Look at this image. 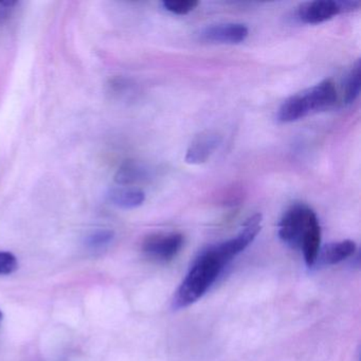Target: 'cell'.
<instances>
[{
    "label": "cell",
    "instance_id": "1",
    "mask_svg": "<svg viewBox=\"0 0 361 361\" xmlns=\"http://www.w3.org/2000/svg\"><path fill=\"white\" fill-rule=\"evenodd\" d=\"M230 262L219 245L210 247L202 252L194 261L185 280L177 289L172 307L181 310L198 301L212 286Z\"/></svg>",
    "mask_w": 361,
    "mask_h": 361
},
{
    "label": "cell",
    "instance_id": "2",
    "mask_svg": "<svg viewBox=\"0 0 361 361\" xmlns=\"http://www.w3.org/2000/svg\"><path fill=\"white\" fill-rule=\"evenodd\" d=\"M337 101V90L331 80H324L312 87L285 100L278 111V120L291 123L303 119L310 114L331 109Z\"/></svg>",
    "mask_w": 361,
    "mask_h": 361
},
{
    "label": "cell",
    "instance_id": "3",
    "mask_svg": "<svg viewBox=\"0 0 361 361\" xmlns=\"http://www.w3.org/2000/svg\"><path fill=\"white\" fill-rule=\"evenodd\" d=\"M318 221L316 213L303 204L291 206L279 223V238L293 248H300L308 228Z\"/></svg>",
    "mask_w": 361,
    "mask_h": 361
},
{
    "label": "cell",
    "instance_id": "4",
    "mask_svg": "<svg viewBox=\"0 0 361 361\" xmlns=\"http://www.w3.org/2000/svg\"><path fill=\"white\" fill-rule=\"evenodd\" d=\"M183 234L155 233L147 236L142 243V251L149 259L157 262H169L176 257L183 248Z\"/></svg>",
    "mask_w": 361,
    "mask_h": 361
},
{
    "label": "cell",
    "instance_id": "5",
    "mask_svg": "<svg viewBox=\"0 0 361 361\" xmlns=\"http://www.w3.org/2000/svg\"><path fill=\"white\" fill-rule=\"evenodd\" d=\"M223 142V136L216 130H207L194 137L185 153V162L193 166H200L210 159L219 145Z\"/></svg>",
    "mask_w": 361,
    "mask_h": 361
},
{
    "label": "cell",
    "instance_id": "6",
    "mask_svg": "<svg viewBox=\"0 0 361 361\" xmlns=\"http://www.w3.org/2000/svg\"><path fill=\"white\" fill-rule=\"evenodd\" d=\"M249 30L245 25L238 23L210 25L200 32V39L210 44L236 45L243 43L248 37Z\"/></svg>",
    "mask_w": 361,
    "mask_h": 361
},
{
    "label": "cell",
    "instance_id": "7",
    "mask_svg": "<svg viewBox=\"0 0 361 361\" xmlns=\"http://www.w3.org/2000/svg\"><path fill=\"white\" fill-rule=\"evenodd\" d=\"M341 12L343 11L340 1L314 0L300 6L297 16L304 24L318 25L331 20Z\"/></svg>",
    "mask_w": 361,
    "mask_h": 361
},
{
    "label": "cell",
    "instance_id": "8",
    "mask_svg": "<svg viewBox=\"0 0 361 361\" xmlns=\"http://www.w3.org/2000/svg\"><path fill=\"white\" fill-rule=\"evenodd\" d=\"M356 243L354 240H344L341 242L331 243L319 251L314 265L331 266L341 263L348 257H352L356 251Z\"/></svg>",
    "mask_w": 361,
    "mask_h": 361
},
{
    "label": "cell",
    "instance_id": "9",
    "mask_svg": "<svg viewBox=\"0 0 361 361\" xmlns=\"http://www.w3.org/2000/svg\"><path fill=\"white\" fill-rule=\"evenodd\" d=\"M107 197L114 206L121 209L138 208L145 202V193L142 190L130 187L111 189Z\"/></svg>",
    "mask_w": 361,
    "mask_h": 361
},
{
    "label": "cell",
    "instance_id": "10",
    "mask_svg": "<svg viewBox=\"0 0 361 361\" xmlns=\"http://www.w3.org/2000/svg\"><path fill=\"white\" fill-rule=\"evenodd\" d=\"M149 176L151 171L145 164L128 160L124 162L116 173L115 180L119 185L128 187L135 183H143L147 180Z\"/></svg>",
    "mask_w": 361,
    "mask_h": 361
},
{
    "label": "cell",
    "instance_id": "11",
    "mask_svg": "<svg viewBox=\"0 0 361 361\" xmlns=\"http://www.w3.org/2000/svg\"><path fill=\"white\" fill-rule=\"evenodd\" d=\"M361 88V65L360 61L355 63L350 69L345 81L344 87V101L346 104H352L358 99Z\"/></svg>",
    "mask_w": 361,
    "mask_h": 361
},
{
    "label": "cell",
    "instance_id": "12",
    "mask_svg": "<svg viewBox=\"0 0 361 361\" xmlns=\"http://www.w3.org/2000/svg\"><path fill=\"white\" fill-rule=\"evenodd\" d=\"M114 238H115V232L113 230H96L86 238V246L90 250H103L113 243Z\"/></svg>",
    "mask_w": 361,
    "mask_h": 361
},
{
    "label": "cell",
    "instance_id": "13",
    "mask_svg": "<svg viewBox=\"0 0 361 361\" xmlns=\"http://www.w3.org/2000/svg\"><path fill=\"white\" fill-rule=\"evenodd\" d=\"M200 5L197 0H166L162 3L164 9L176 16H187Z\"/></svg>",
    "mask_w": 361,
    "mask_h": 361
},
{
    "label": "cell",
    "instance_id": "14",
    "mask_svg": "<svg viewBox=\"0 0 361 361\" xmlns=\"http://www.w3.org/2000/svg\"><path fill=\"white\" fill-rule=\"evenodd\" d=\"M18 268V259L13 253L0 251V276L13 274Z\"/></svg>",
    "mask_w": 361,
    "mask_h": 361
},
{
    "label": "cell",
    "instance_id": "15",
    "mask_svg": "<svg viewBox=\"0 0 361 361\" xmlns=\"http://www.w3.org/2000/svg\"><path fill=\"white\" fill-rule=\"evenodd\" d=\"M243 192L238 190V188L232 187L229 191L226 192L223 195V202L226 204H238V202L242 200Z\"/></svg>",
    "mask_w": 361,
    "mask_h": 361
},
{
    "label": "cell",
    "instance_id": "16",
    "mask_svg": "<svg viewBox=\"0 0 361 361\" xmlns=\"http://www.w3.org/2000/svg\"><path fill=\"white\" fill-rule=\"evenodd\" d=\"M3 317H4L3 312H1V310H0V324H1V321H3Z\"/></svg>",
    "mask_w": 361,
    "mask_h": 361
}]
</instances>
